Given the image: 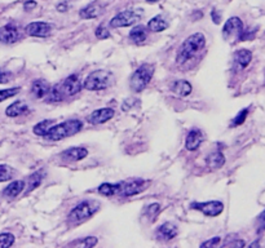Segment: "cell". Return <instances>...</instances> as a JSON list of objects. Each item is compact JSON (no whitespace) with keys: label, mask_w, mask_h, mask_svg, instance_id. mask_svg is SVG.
Here are the masks:
<instances>
[{"label":"cell","mask_w":265,"mask_h":248,"mask_svg":"<svg viewBox=\"0 0 265 248\" xmlns=\"http://www.w3.org/2000/svg\"><path fill=\"white\" fill-rule=\"evenodd\" d=\"M205 47H206V36L203 35L202 32H196L189 35L177 49V55H176L177 65H185L189 61H192L194 57L202 52Z\"/></svg>","instance_id":"1"},{"label":"cell","mask_w":265,"mask_h":248,"mask_svg":"<svg viewBox=\"0 0 265 248\" xmlns=\"http://www.w3.org/2000/svg\"><path fill=\"white\" fill-rule=\"evenodd\" d=\"M83 128V123L78 119H70L66 122L59 123L56 126L51 127V130L47 133V138L51 141H61L63 138L71 137L74 135H77L78 132H81Z\"/></svg>","instance_id":"2"},{"label":"cell","mask_w":265,"mask_h":248,"mask_svg":"<svg viewBox=\"0 0 265 248\" xmlns=\"http://www.w3.org/2000/svg\"><path fill=\"white\" fill-rule=\"evenodd\" d=\"M114 75L112 71L96 70L88 75L83 82V88L87 91H104L114 83Z\"/></svg>","instance_id":"3"},{"label":"cell","mask_w":265,"mask_h":248,"mask_svg":"<svg viewBox=\"0 0 265 248\" xmlns=\"http://www.w3.org/2000/svg\"><path fill=\"white\" fill-rule=\"evenodd\" d=\"M98 208H100V204L96 200H83L74 207L69 213V222L71 225L82 224L84 221L89 220L94 213L97 212Z\"/></svg>","instance_id":"4"},{"label":"cell","mask_w":265,"mask_h":248,"mask_svg":"<svg viewBox=\"0 0 265 248\" xmlns=\"http://www.w3.org/2000/svg\"><path fill=\"white\" fill-rule=\"evenodd\" d=\"M154 75V66L150 63H144L140 67H137L135 73L129 78V87L133 92H143L150 83L151 78Z\"/></svg>","instance_id":"5"},{"label":"cell","mask_w":265,"mask_h":248,"mask_svg":"<svg viewBox=\"0 0 265 248\" xmlns=\"http://www.w3.org/2000/svg\"><path fill=\"white\" fill-rule=\"evenodd\" d=\"M141 17H143V9H126V11L117 13L110 20L109 25L112 28H128L136 24Z\"/></svg>","instance_id":"6"},{"label":"cell","mask_w":265,"mask_h":248,"mask_svg":"<svg viewBox=\"0 0 265 248\" xmlns=\"http://www.w3.org/2000/svg\"><path fill=\"white\" fill-rule=\"evenodd\" d=\"M147 184H149V182L143 180V178H131V180L123 181L120 182V184H118V193H117V195L127 198V196H133L137 195V194H141V193L147 188Z\"/></svg>","instance_id":"7"},{"label":"cell","mask_w":265,"mask_h":248,"mask_svg":"<svg viewBox=\"0 0 265 248\" xmlns=\"http://www.w3.org/2000/svg\"><path fill=\"white\" fill-rule=\"evenodd\" d=\"M243 22L239 17H231L223 28V38L227 42H233V40H239L242 31H243Z\"/></svg>","instance_id":"8"},{"label":"cell","mask_w":265,"mask_h":248,"mask_svg":"<svg viewBox=\"0 0 265 248\" xmlns=\"http://www.w3.org/2000/svg\"><path fill=\"white\" fill-rule=\"evenodd\" d=\"M193 210H197L199 212H202L203 215H206L208 217H216L221 215L224 211V203L220 200H209V202L203 203H192Z\"/></svg>","instance_id":"9"},{"label":"cell","mask_w":265,"mask_h":248,"mask_svg":"<svg viewBox=\"0 0 265 248\" xmlns=\"http://www.w3.org/2000/svg\"><path fill=\"white\" fill-rule=\"evenodd\" d=\"M83 88V82H82L81 77L77 74H73L67 77L65 81L61 84V91L63 95L66 96H75L82 91Z\"/></svg>","instance_id":"10"},{"label":"cell","mask_w":265,"mask_h":248,"mask_svg":"<svg viewBox=\"0 0 265 248\" xmlns=\"http://www.w3.org/2000/svg\"><path fill=\"white\" fill-rule=\"evenodd\" d=\"M20 38H21V31L16 25L8 24L0 28V42L3 44H13L18 42Z\"/></svg>","instance_id":"11"},{"label":"cell","mask_w":265,"mask_h":248,"mask_svg":"<svg viewBox=\"0 0 265 248\" xmlns=\"http://www.w3.org/2000/svg\"><path fill=\"white\" fill-rule=\"evenodd\" d=\"M25 31L26 34L30 36H35V38H46L51 34L52 31V26L48 24V22L43 21H35L29 24L26 28H25Z\"/></svg>","instance_id":"12"},{"label":"cell","mask_w":265,"mask_h":248,"mask_svg":"<svg viewBox=\"0 0 265 248\" xmlns=\"http://www.w3.org/2000/svg\"><path fill=\"white\" fill-rule=\"evenodd\" d=\"M114 110L110 108H102L98 110L92 111L89 115L87 116V122L92 126H98V124H104V123L109 122L110 119L114 116Z\"/></svg>","instance_id":"13"},{"label":"cell","mask_w":265,"mask_h":248,"mask_svg":"<svg viewBox=\"0 0 265 248\" xmlns=\"http://www.w3.org/2000/svg\"><path fill=\"white\" fill-rule=\"evenodd\" d=\"M178 234V229L177 226L172 222H164L162 224L161 226L157 227V230H155V237L159 239V241H172L175 238L177 237Z\"/></svg>","instance_id":"14"},{"label":"cell","mask_w":265,"mask_h":248,"mask_svg":"<svg viewBox=\"0 0 265 248\" xmlns=\"http://www.w3.org/2000/svg\"><path fill=\"white\" fill-rule=\"evenodd\" d=\"M203 132L198 128H193V130L189 131V133L186 135V138H185V147L186 150L189 151H196L201 143L203 142Z\"/></svg>","instance_id":"15"},{"label":"cell","mask_w":265,"mask_h":248,"mask_svg":"<svg viewBox=\"0 0 265 248\" xmlns=\"http://www.w3.org/2000/svg\"><path fill=\"white\" fill-rule=\"evenodd\" d=\"M88 155L86 147H70L59 154L61 159L65 162H79Z\"/></svg>","instance_id":"16"},{"label":"cell","mask_w":265,"mask_h":248,"mask_svg":"<svg viewBox=\"0 0 265 248\" xmlns=\"http://www.w3.org/2000/svg\"><path fill=\"white\" fill-rule=\"evenodd\" d=\"M49 89H51V85L44 79H36V81L32 82L31 87H30V92H31L32 97L38 98V100L46 98Z\"/></svg>","instance_id":"17"},{"label":"cell","mask_w":265,"mask_h":248,"mask_svg":"<svg viewBox=\"0 0 265 248\" xmlns=\"http://www.w3.org/2000/svg\"><path fill=\"white\" fill-rule=\"evenodd\" d=\"M29 111H30V109H29L26 102L16 101L5 109V115L9 116V118H16V116L26 115V114H29Z\"/></svg>","instance_id":"18"},{"label":"cell","mask_w":265,"mask_h":248,"mask_svg":"<svg viewBox=\"0 0 265 248\" xmlns=\"http://www.w3.org/2000/svg\"><path fill=\"white\" fill-rule=\"evenodd\" d=\"M104 8L100 3L93 1V3L88 4L87 7H84L81 12H79V17L83 20H92V18H97L100 14L102 13Z\"/></svg>","instance_id":"19"},{"label":"cell","mask_w":265,"mask_h":248,"mask_svg":"<svg viewBox=\"0 0 265 248\" xmlns=\"http://www.w3.org/2000/svg\"><path fill=\"white\" fill-rule=\"evenodd\" d=\"M171 91L174 92L175 95L180 96V97H186L192 93L193 87L192 84L189 83L188 81H175L171 84Z\"/></svg>","instance_id":"20"},{"label":"cell","mask_w":265,"mask_h":248,"mask_svg":"<svg viewBox=\"0 0 265 248\" xmlns=\"http://www.w3.org/2000/svg\"><path fill=\"white\" fill-rule=\"evenodd\" d=\"M206 165L212 169H217V168H221L225 165V157L224 154L220 150L212 151L209 153L206 158Z\"/></svg>","instance_id":"21"},{"label":"cell","mask_w":265,"mask_h":248,"mask_svg":"<svg viewBox=\"0 0 265 248\" xmlns=\"http://www.w3.org/2000/svg\"><path fill=\"white\" fill-rule=\"evenodd\" d=\"M25 188V181L22 180H16V181H12L9 185L3 190V195L8 196V198H16L22 193Z\"/></svg>","instance_id":"22"},{"label":"cell","mask_w":265,"mask_h":248,"mask_svg":"<svg viewBox=\"0 0 265 248\" xmlns=\"http://www.w3.org/2000/svg\"><path fill=\"white\" fill-rule=\"evenodd\" d=\"M252 59V53L248 49H239L234 55V61L237 63L239 69H246L250 65Z\"/></svg>","instance_id":"23"},{"label":"cell","mask_w":265,"mask_h":248,"mask_svg":"<svg viewBox=\"0 0 265 248\" xmlns=\"http://www.w3.org/2000/svg\"><path fill=\"white\" fill-rule=\"evenodd\" d=\"M168 28V22L162 16H155L147 22V30L151 32H162Z\"/></svg>","instance_id":"24"},{"label":"cell","mask_w":265,"mask_h":248,"mask_svg":"<svg viewBox=\"0 0 265 248\" xmlns=\"http://www.w3.org/2000/svg\"><path fill=\"white\" fill-rule=\"evenodd\" d=\"M147 36V28H144L143 25H137V26L132 28V30L129 31V39H131L135 44H141L143 42H145Z\"/></svg>","instance_id":"25"},{"label":"cell","mask_w":265,"mask_h":248,"mask_svg":"<svg viewBox=\"0 0 265 248\" xmlns=\"http://www.w3.org/2000/svg\"><path fill=\"white\" fill-rule=\"evenodd\" d=\"M43 177H44V176H43V171L35 172V173H32L31 176H29L28 181H26V184H28V186H26V194H28V193H31L32 190L39 188L43 181Z\"/></svg>","instance_id":"26"},{"label":"cell","mask_w":265,"mask_h":248,"mask_svg":"<svg viewBox=\"0 0 265 248\" xmlns=\"http://www.w3.org/2000/svg\"><path fill=\"white\" fill-rule=\"evenodd\" d=\"M53 123H55L53 120H43V122L38 123L36 126H34L32 132H34V135H36V136L39 137H46L48 131L51 130V127L53 126Z\"/></svg>","instance_id":"27"},{"label":"cell","mask_w":265,"mask_h":248,"mask_svg":"<svg viewBox=\"0 0 265 248\" xmlns=\"http://www.w3.org/2000/svg\"><path fill=\"white\" fill-rule=\"evenodd\" d=\"M62 100H63V93L62 91H61V87H59V85L51 87L48 95L46 96V101L51 102V104H57V102H61Z\"/></svg>","instance_id":"28"},{"label":"cell","mask_w":265,"mask_h":248,"mask_svg":"<svg viewBox=\"0 0 265 248\" xmlns=\"http://www.w3.org/2000/svg\"><path fill=\"white\" fill-rule=\"evenodd\" d=\"M98 193L104 196H114L118 193V184H110V182H104L98 186Z\"/></svg>","instance_id":"29"},{"label":"cell","mask_w":265,"mask_h":248,"mask_svg":"<svg viewBox=\"0 0 265 248\" xmlns=\"http://www.w3.org/2000/svg\"><path fill=\"white\" fill-rule=\"evenodd\" d=\"M162 211V206L159 203H153V204H150L145 208V216L149 219V221L154 222V221L157 220V217L159 216V213Z\"/></svg>","instance_id":"30"},{"label":"cell","mask_w":265,"mask_h":248,"mask_svg":"<svg viewBox=\"0 0 265 248\" xmlns=\"http://www.w3.org/2000/svg\"><path fill=\"white\" fill-rule=\"evenodd\" d=\"M97 243H98V239L96 237H86V238H83V239H78V241L71 242L70 246H73V247L91 248V247H94Z\"/></svg>","instance_id":"31"},{"label":"cell","mask_w":265,"mask_h":248,"mask_svg":"<svg viewBox=\"0 0 265 248\" xmlns=\"http://www.w3.org/2000/svg\"><path fill=\"white\" fill-rule=\"evenodd\" d=\"M14 169L7 165H0V182L9 181L13 178Z\"/></svg>","instance_id":"32"},{"label":"cell","mask_w":265,"mask_h":248,"mask_svg":"<svg viewBox=\"0 0 265 248\" xmlns=\"http://www.w3.org/2000/svg\"><path fill=\"white\" fill-rule=\"evenodd\" d=\"M21 91L18 87L8 88V89H0V102L5 101L8 98L14 97L16 95H18V92Z\"/></svg>","instance_id":"33"},{"label":"cell","mask_w":265,"mask_h":248,"mask_svg":"<svg viewBox=\"0 0 265 248\" xmlns=\"http://www.w3.org/2000/svg\"><path fill=\"white\" fill-rule=\"evenodd\" d=\"M14 245V235L11 233H1L0 234V247L8 248Z\"/></svg>","instance_id":"34"},{"label":"cell","mask_w":265,"mask_h":248,"mask_svg":"<svg viewBox=\"0 0 265 248\" xmlns=\"http://www.w3.org/2000/svg\"><path fill=\"white\" fill-rule=\"evenodd\" d=\"M247 115H248V109L241 110V111L237 114V116H236V118H234L231 122V127H238V126H241V124H243L246 118H247Z\"/></svg>","instance_id":"35"},{"label":"cell","mask_w":265,"mask_h":248,"mask_svg":"<svg viewBox=\"0 0 265 248\" xmlns=\"http://www.w3.org/2000/svg\"><path fill=\"white\" fill-rule=\"evenodd\" d=\"M140 104L139 98L129 97L127 100H124V102L122 104V110L123 111H129L131 109H133L135 106H137Z\"/></svg>","instance_id":"36"},{"label":"cell","mask_w":265,"mask_h":248,"mask_svg":"<svg viewBox=\"0 0 265 248\" xmlns=\"http://www.w3.org/2000/svg\"><path fill=\"white\" fill-rule=\"evenodd\" d=\"M94 34H96V38L100 39V40H105V39L110 38V31L105 26H98Z\"/></svg>","instance_id":"37"},{"label":"cell","mask_w":265,"mask_h":248,"mask_svg":"<svg viewBox=\"0 0 265 248\" xmlns=\"http://www.w3.org/2000/svg\"><path fill=\"white\" fill-rule=\"evenodd\" d=\"M12 74L9 71H5L3 69H0V84H5L8 82H11Z\"/></svg>","instance_id":"38"},{"label":"cell","mask_w":265,"mask_h":248,"mask_svg":"<svg viewBox=\"0 0 265 248\" xmlns=\"http://www.w3.org/2000/svg\"><path fill=\"white\" fill-rule=\"evenodd\" d=\"M220 241H221V238L215 237V238H212V239H209V241L203 242L202 245H201V247H212V246H219Z\"/></svg>","instance_id":"39"},{"label":"cell","mask_w":265,"mask_h":248,"mask_svg":"<svg viewBox=\"0 0 265 248\" xmlns=\"http://www.w3.org/2000/svg\"><path fill=\"white\" fill-rule=\"evenodd\" d=\"M225 247H243L244 242L243 241H232L228 243H224Z\"/></svg>","instance_id":"40"},{"label":"cell","mask_w":265,"mask_h":248,"mask_svg":"<svg viewBox=\"0 0 265 248\" xmlns=\"http://www.w3.org/2000/svg\"><path fill=\"white\" fill-rule=\"evenodd\" d=\"M35 7H36V1H34V0H28V1L24 4V8L26 11H31L32 8Z\"/></svg>","instance_id":"41"},{"label":"cell","mask_w":265,"mask_h":248,"mask_svg":"<svg viewBox=\"0 0 265 248\" xmlns=\"http://www.w3.org/2000/svg\"><path fill=\"white\" fill-rule=\"evenodd\" d=\"M211 17H212L213 22L216 25L220 24V21H221V17H220V14L217 13L216 9H212V12H211Z\"/></svg>","instance_id":"42"},{"label":"cell","mask_w":265,"mask_h":248,"mask_svg":"<svg viewBox=\"0 0 265 248\" xmlns=\"http://www.w3.org/2000/svg\"><path fill=\"white\" fill-rule=\"evenodd\" d=\"M57 9H59V12H66V4H59V5H57Z\"/></svg>","instance_id":"43"},{"label":"cell","mask_w":265,"mask_h":248,"mask_svg":"<svg viewBox=\"0 0 265 248\" xmlns=\"http://www.w3.org/2000/svg\"><path fill=\"white\" fill-rule=\"evenodd\" d=\"M250 247H259V243L258 242H254V243H251V245H250Z\"/></svg>","instance_id":"44"},{"label":"cell","mask_w":265,"mask_h":248,"mask_svg":"<svg viewBox=\"0 0 265 248\" xmlns=\"http://www.w3.org/2000/svg\"><path fill=\"white\" fill-rule=\"evenodd\" d=\"M147 3H158V1H161V0H147Z\"/></svg>","instance_id":"45"}]
</instances>
